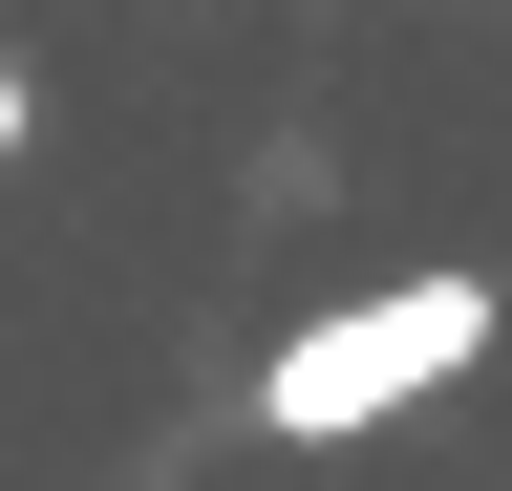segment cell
I'll return each mask as SVG.
<instances>
[{
	"label": "cell",
	"mask_w": 512,
	"mask_h": 491,
	"mask_svg": "<svg viewBox=\"0 0 512 491\" xmlns=\"http://www.w3.org/2000/svg\"><path fill=\"white\" fill-rule=\"evenodd\" d=\"M491 321H512V299H491L470 257L363 278V299H320V321L256 363V427H278V449H363V427H406L427 385H470V363H491Z\"/></svg>",
	"instance_id": "1"
},
{
	"label": "cell",
	"mask_w": 512,
	"mask_h": 491,
	"mask_svg": "<svg viewBox=\"0 0 512 491\" xmlns=\"http://www.w3.org/2000/svg\"><path fill=\"white\" fill-rule=\"evenodd\" d=\"M22 150H43V65L0 43V171H22Z\"/></svg>",
	"instance_id": "2"
}]
</instances>
